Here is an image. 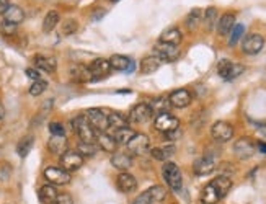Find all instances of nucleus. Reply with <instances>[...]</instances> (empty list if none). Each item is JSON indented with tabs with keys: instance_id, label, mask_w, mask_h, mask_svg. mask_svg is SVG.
<instances>
[{
	"instance_id": "53",
	"label": "nucleus",
	"mask_w": 266,
	"mask_h": 204,
	"mask_svg": "<svg viewBox=\"0 0 266 204\" xmlns=\"http://www.w3.org/2000/svg\"><path fill=\"white\" fill-rule=\"evenodd\" d=\"M3 118H5V108L3 104L0 103V121H3Z\"/></svg>"
},
{
	"instance_id": "44",
	"label": "nucleus",
	"mask_w": 266,
	"mask_h": 204,
	"mask_svg": "<svg viewBox=\"0 0 266 204\" xmlns=\"http://www.w3.org/2000/svg\"><path fill=\"white\" fill-rule=\"evenodd\" d=\"M0 31L5 34V36H12L17 33V25H12V23H8V22H3L0 23Z\"/></svg>"
},
{
	"instance_id": "6",
	"label": "nucleus",
	"mask_w": 266,
	"mask_h": 204,
	"mask_svg": "<svg viewBox=\"0 0 266 204\" xmlns=\"http://www.w3.org/2000/svg\"><path fill=\"white\" fill-rule=\"evenodd\" d=\"M257 152V145L250 137H240L235 144H233V154H235L240 160L252 159Z\"/></svg>"
},
{
	"instance_id": "11",
	"label": "nucleus",
	"mask_w": 266,
	"mask_h": 204,
	"mask_svg": "<svg viewBox=\"0 0 266 204\" xmlns=\"http://www.w3.org/2000/svg\"><path fill=\"white\" fill-rule=\"evenodd\" d=\"M83 165V157L75 150H67L61 155V167L66 171H75Z\"/></svg>"
},
{
	"instance_id": "4",
	"label": "nucleus",
	"mask_w": 266,
	"mask_h": 204,
	"mask_svg": "<svg viewBox=\"0 0 266 204\" xmlns=\"http://www.w3.org/2000/svg\"><path fill=\"white\" fill-rule=\"evenodd\" d=\"M44 178L48 180L49 185H56V186H62V185H69L72 176L69 171H66L62 167H48L43 171Z\"/></svg>"
},
{
	"instance_id": "12",
	"label": "nucleus",
	"mask_w": 266,
	"mask_h": 204,
	"mask_svg": "<svg viewBox=\"0 0 266 204\" xmlns=\"http://www.w3.org/2000/svg\"><path fill=\"white\" fill-rule=\"evenodd\" d=\"M150 147V140L145 134H134L128 142V152L131 155H144Z\"/></svg>"
},
{
	"instance_id": "13",
	"label": "nucleus",
	"mask_w": 266,
	"mask_h": 204,
	"mask_svg": "<svg viewBox=\"0 0 266 204\" xmlns=\"http://www.w3.org/2000/svg\"><path fill=\"white\" fill-rule=\"evenodd\" d=\"M263 46H265L263 36L258 34V33H252V34L245 36V39L242 43V49H243L245 54L253 56V54H258V52L263 49Z\"/></svg>"
},
{
	"instance_id": "8",
	"label": "nucleus",
	"mask_w": 266,
	"mask_h": 204,
	"mask_svg": "<svg viewBox=\"0 0 266 204\" xmlns=\"http://www.w3.org/2000/svg\"><path fill=\"white\" fill-rule=\"evenodd\" d=\"M211 136L214 140L217 142H229L233 137V128L232 124H229L227 121H217L212 124L211 128Z\"/></svg>"
},
{
	"instance_id": "21",
	"label": "nucleus",
	"mask_w": 266,
	"mask_h": 204,
	"mask_svg": "<svg viewBox=\"0 0 266 204\" xmlns=\"http://www.w3.org/2000/svg\"><path fill=\"white\" fill-rule=\"evenodd\" d=\"M67 147H69V142H67L66 136H51V139L48 140L49 152L54 155H62L67 152Z\"/></svg>"
},
{
	"instance_id": "18",
	"label": "nucleus",
	"mask_w": 266,
	"mask_h": 204,
	"mask_svg": "<svg viewBox=\"0 0 266 204\" xmlns=\"http://www.w3.org/2000/svg\"><path fill=\"white\" fill-rule=\"evenodd\" d=\"M95 142L98 145V149L105 150V152H108V154H113L118 147L116 139L113 137V134H108V133H98Z\"/></svg>"
},
{
	"instance_id": "26",
	"label": "nucleus",
	"mask_w": 266,
	"mask_h": 204,
	"mask_svg": "<svg viewBox=\"0 0 266 204\" xmlns=\"http://www.w3.org/2000/svg\"><path fill=\"white\" fill-rule=\"evenodd\" d=\"M134 64L133 59H129L126 56H121V54H114L111 56V59H109V66H111V69L114 70H119V72H126L129 70V67Z\"/></svg>"
},
{
	"instance_id": "40",
	"label": "nucleus",
	"mask_w": 266,
	"mask_h": 204,
	"mask_svg": "<svg viewBox=\"0 0 266 204\" xmlns=\"http://www.w3.org/2000/svg\"><path fill=\"white\" fill-rule=\"evenodd\" d=\"M82 157H93L98 152V145L97 144H88V142H80L79 144V150H77Z\"/></svg>"
},
{
	"instance_id": "39",
	"label": "nucleus",
	"mask_w": 266,
	"mask_h": 204,
	"mask_svg": "<svg viewBox=\"0 0 266 204\" xmlns=\"http://www.w3.org/2000/svg\"><path fill=\"white\" fill-rule=\"evenodd\" d=\"M214 25H217V10L214 7H209L204 12V26L206 30H212Z\"/></svg>"
},
{
	"instance_id": "24",
	"label": "nucleus",
	"mask_w": 266,
	"mask_h": 204,
	"mask_svg": "<svg viewBox=\"0 0 266 204\" xmlns=\"http://www.w3.org/2000/svg\"><path fill=\"white\" fill-rule=\"evenodd\" d=\"M235 26V15L233 13H224L217 22V31L221 36H227Z\"/></svg>"
},
{
	"instance_id": "38",
	"label": "nucleus",
	"mask_w": 266,
	"mask_h": 204,
	"mask_svg": "<svg viewBox=\"0 0 266 204\" xmlns=\"http://www.w3.org/2000/svg\"><path fill=\"white\" fill-rule=\"evenodd\" d=\"M147 193H149V196H150V200H152V203H162L166 198V190H165L164 186H160V185H155L152 188H149Z\"/></svg>"
},
{
	"instance_id": "5",
	"label": "nucleus",
	"mask_w": 266,
	"mask_h": 204,
	"mask_svg": "<svg viewBox=\"0 0 266 204\" xmlns=\"http://www.w3.org/2000/svg\"><path fill=\"white\" fill-rule=\"evenodd\" d=\"M245 70V67L242 64H235V62L229 61V59H222L219 61L217 64V74L221 75L224 80H233L238 75H242Z\"/></svg>"
},
{
	"instance_id": "19",
	"label": "nucleus",
	"mask_w": 266,
	"mask_h": 204,
	"mask_svg": "<svg viewBox=\"0 0 266 204\" xmlns=\"http://www.w3.org/2000/svg\"><path fill=\"white\" fill-rule=\"evenodd\" d=\"M70 77H72V80L77 82V83H87V82L93 80L90 69H88L87 66H83V64L72 66L70 67Z\"/></svg>"
},
{
	"instance_id": "23",
	"label": "nucleus",
	"mask_w": 266,
	"mask_h": 204,
	"mask_svg": "<svg viewBox=\"0 0 266 204\" xmlns=\"http://www.w3.org/2000/svg\"><path fill=\"white\" fill-rule=\"evenodd\" d=\"M111 164L114 169L126 171L133 167V155L129 152H116L111 157Z\"/></svg>"
},
{
	"instance_id": "10",
	"label": "nucleus",
	"mask_w": 266,
	"mask_h": 204,
	"mask_svg": "<svg viewBox=\"0 0 266 204\" xmlns=\"http://www.w3.org/2000/svg\"><path fill=\"white\" fill-rule=\"evenodd\" d=\"M154 56L160 59V62H173L180 57V49L176 46L159 43L154 48Z\"/></svg>"
},
{
	"instance_id": "15",
	"label": "nucleus",
	"mask_w": 266,
	"mask_h": 204,
	"mask_svg": "<svg viewBox=\"0 0 266 204\" xmlns=\"http://www.w3.org/2000/svg\"><path fill=\"white\" fill-rule=\"evenodd\" d=\"M168 102L173 108H186L191 104L193 97H191L190 92L185 90V88H180V90H175V92L170 93Z\"/></svg>"
},
{
	"instance_id": "50",
	"label": "nucleus",
	"mask_w": 266,
	"mask_h": 204,
	"mask_svg": "<svg viewBox=\"0 0 266 204\" xmlns=\"http://www.w3.org/2000/svg\"><path fill=\"white\" fill-rule=\"evenodd\" d=\"M8 7H10L8 0H0V15H3L5 12H7Z\"/></svg>"
},
{
	"instance_id": "32",
	"label": "nucleus",
	"mask_w": 266,
	"mask_h": 204,
	"mask_svg": "<svg viewBox=\"0 0 266 204\" xmlns=\"http://www.w3.org/2000/svg\"><path fill=\"white\" fill-rule=\"evenodd\" d=\"M33 144H34V136H31V134L23 136L17 144V154L20 157H27L30 154L31 147H33Z\"/></svg>"
},
{
	"instance_id": "25",
	"label": "nucleus",
	"mask_w": 266,
	"mask_h": 204,
	"mask_svg": "<svg viewBox=\"0 0 266 204\" xmlns=\"http://www.w3.org/2000/svg\"><path fill=\"white\" fill-rule=\"evenodd\" d=\"M175 145L173 144H165V145H159V147H154L150 150V155L154 157L155 160L160 162H166L170 157L175 155Z\"/></svg>"
},
{
	"instance_id": "33",
	"label": "nucleus",
	"mask_w": 266,
	"mask_h": 204,
	"mask_svg": "<svg viewBox=\"0 0 266 204\" xmlns=\"http://www.w3.org/2000/svg\"><path fill=\"white\" fill-rule=\"evenodd\" d=\"M59 23V13L56 10H51L48 12V15L44 17V22H43V31L44 33H49L56 28V25Z\"/></svg>"
},
{
	"instance_id": "29",
	"label": "nucleus",
	"mask_w": 266,
	"mask_h": 204,
	"mask_svg": "<svg viewBox=\"0 0 266 204\" xmlns=\"http://www.w3.org/2000/svg\"><path fill=\"white\" fill-rule=\"evenodd\" d=\"M160 64H162L160 59H157V57H155L154 54L144 57V59L140 61V74H144V75L154 74V72L159 70Z\"/></svg>"
},
{
	"instance_id": "52",
	"label": "nucleus",
	"mask_w": 266,
	"mask_h": 204,
	"mask_svg": "<svg viewBox=\"0 0 266 204\" xmlns=\"http://www.w3.org/2000/svg\"><path fill=\"white\" fill-rule=\"evenodd\" d=\"M103 15H105V10L101 8V12H95V15H93V20H98V18H101Z\"/></svg>"
},
{
	"instance_id": "47",
	"label": "nucleus",
	"mask_w": 266,
	"mask_h": 204,
	"mask_svg": "<svg viewBox=\"0 0 266 204\" xmlns=\"http://www.w3.org/2000/svg\"><path fill=\"white\" fill-rule=\"evenodd\" d=\"M53 204H74V200L69 196V195H66V193H62V195H57L56 198V201Z\"/></svg>"
},
{
	"instance_id": "48",
	"label": "nucleus",
	"mask_w": 266,
	"mask_h": 204,
	"mask_svg": "<svg viewBox=\"0 0 266 204\" xmlns=\"http://www.w3.org/2000/svg\"><path fill=\"white\" fill-rule=\"evenodd\" d=\"M180 128L178 129H175V131H171V133H168V134H165V137L168 139V140H175V139H178L180 137Z\"/></svg>"
},
{
	"instance_id": "35",
	"label": "nucleus",
	"mask_w": 266,
	"mask_h": 204,
	"mask_svg": "<svg viewBox=\"0 0 266 204\" xmlns=\"http://www.w3.org/2000/svg\"><path fill=\"white\" fill-rule=\"evenodd\" d=\"M134 131L133 129H129V128H123V129H119V131H114V134H113V137L116 139V142L118 144H124V145H128V142L134 137Z\"/></svg>"
},
{
	"instance_id": "1",
	"label": "nucleus",
	"mask_w": 266,
	"mask_h": 204,
	"mask_svg": "<svg viewBox=\"0 0 266 204\" xmlns=\"http://www.w3.org/2000/svg\"><path fill=\"white\" fill-rule=\"evenodd\" d=\"M162 176H164L166 185L170 186V190L180 191L183 186V176H181L178 165L173 162H165V165L162 167Z\"/></svg>"
},
{
	"instance_id": "36",
	"label": "nucleus",
	"mask_w": 266,
	"mask_h": 204,
	"mask_svg": "<svg viewBox=\"0 0 266 204\" xmlns=\"http://www.w3.org/2000/svg\"><path fill=\"white\" fill-rule=\"evenodd\" d=\"M212 183L216 185V188L219 191H221V195L222 198L227 195L229 191H231V188H232V180L229 178V176H217V178H214Z\"/></svg>"
},
{
	"instance_id": "2",
	"label": "nucleus",
	"mask_w": 266,
	"mask_h": 204,
	"mask_svg": "<svg viewBox=\"0 0 266 204\" xmlns=\"http://www.w3.org/2000/svg\"><path fill=\"white\" fill-rule=\"evenodd\" d=\"M74 129L75 133L79 134V137L82 142H88V144H95V139H97V131L92 128V124L87 121L85 116H77L74 121Z\"/></svg>"
},
{
	"instance_id": "42",
	"label": "nucleus",
	"mask_w": 266,
	"mask_h": 204,
	"mask_svg": "<svg viewBox=\"0 0 266 204\" xmlns=\"http://www.w3.org/2000/svg\"><path fill=\"white\" fill-rule=\"evenodd\" d=\"M46 88H48V82H44V80H34L33 82V85L30 87V95H33V97H38V95H41Z\"/></svg>"
},
{
	"instance_id": "17",
	"label": "nucleus",
	"mask_w": 266,
	"mask_h": 204,
	"mask_svg": "<svg viewBox=\"0 0 266 204\" xmlns=\"http://www.w3.org/2000/svg\"><path fill=\"white\" fill-rule=\"evenodd\" d=\"M116 188L121 193H133L137 188V180L131 173H128V171H123L116 178Z\"/></svg>"
},
{
	"instance_id": "14",
	"label": "nucleus",
	"mask_w": 266,
	"mask_h": 204,
	"mask_svg": "<svg viewBox=\"0 0 266 204\" xmlns=\"http://www.w3.org/2000/svg\"><path fill=\"white\" fill-rule=\"evenodd\" d=\"M193 170H195V173L200 175V176L209 175L216 170V159H214L212 155H202L195 162Z\"/></svg>"
},
{
	"instance_id": "28",
	"label": "nucleus",
	"mask_w": 266,
	"mask_h": 204,
	"mask_svg": "<svg viewBox=\"0 0 266 204\" xmlns=\"http://www.w3.org/2000/svg\"><path fill=\"white\" fill-rule=\"evenodd\" d=\"M181 39H183V36H181V31L178 28H168L160 34V43L165 44L178 46L181 43Z\"/></svg>"
},
{
	"instance_id": "16",
	"label": "nucleus",
	"mask_w": 266,
	"mask_h": 204,
	"mask_svg": "<svg viewBox=\"0 0 266 204\" xmlns=\"http://www.w3.org/2000/svg\"><path fill=\"white\" fill-rule=\"evenodd\" d=\"M88 69H90V72H92L93 80H98V78H103V77H106L109 74V70H111V66H109V61L100 57V59L93 61L92 64L88 66Z\"/></svg>"
},
{
	"instance_id": "54",
	"label": "nucleus",
	"mask_w": 266,
	"mask_h": 204,
	"mask_svg": "<svg viewBox=\"0 0 266 204\" xmlns=\"http://www.w3.org/2000/svg\"><path fill=\"white\" fill-rule=\"evenodd\" d=\"M258 131H260V133H262L263 136H266V124H263L262 128H258Z\"/></svg>"
},
{
	"instance_id": "34",
	"label": "nucleus",
	"mask_w": 266,
	"mask_h": 204,
	"mask_svg": "<svg viewBox=\"0 0 266 204\" xmlns=\"http://www.w3.org/2000/svg\"><path fill=\"white\" fill-rule=\"evenodd\" d=\"M150 109H152V113H157V114H162V113H168V109H170V102H168V98H157V100H154L152 103L149 104Z\"/></svg>"
},
{
	"instance_id": "9",
	"label": "nucleus",
	"mask_w": 266,
	"mask_h": 204,
	"mask_svg": "<svg viewBox=\"0 0 266 204\" xmlns=\"http://www.w3.org/2000/svg\"><path fill=\"white\" fill-rule=\"evenodd\" d=\"M152 109H150L149 104L145 103H139L129 111L128 114V123H134V124H142L147 123L150 118H152Z\"/></svg>"
},
{
	"instance_id": "37",
	"label": "nucleus",
	"mask_w": 266,
	"mask_h": 204,
	"mask_svg": "<svg viewBox=\"0 0 266 204\" xmlns=\"http://www.w3.org/2000/svg\"><path fill=\"white\" fill-rule=\"evenodd\" d=\"M201 18H202V13L200 8H193L190 15L186 17V26L188 30H196L198 25L201 23Z\"/></svg>"
},
{
	"instance_id": "45",
	"label": "nucleus",
	"mask_w": 266,
	"mask_h": 204,
	"mask_svg": "<svg viewBox=\"0 0 266 204\" xmlns=\"http://www.w3.org/2000/svg\"><path fill=\"white\" fill-rule=\"evenodd\" d=\"M49 131H51V134H53V136H64V126H62L61 123L53 121L49 124Z\"/></svg>"
},
{
	"instance_id": "51",
	"label": "nucleus",
	"mask_w": 266,
	"mask_h": 204,
	"mask_svg": "<svg viewBox=\"0 0 266 204\" xmlns=\"http://www.w3.org/2000/svg\"><path fill=\"white\" fill-rule=\"evenodd\" d=\"M257 149H258L262 154H265V155H266V142H262V140H260V142L257 144Z\"/></svg>"
},
{
	"instance_id": "7",
	"label": "nucleus",
	"mask_w": 266,
	"mask_h": 204,
	"mask_svg": "<svg viewBox=\"0 0 266 204\" xmlns=\"http://www.w3.org/2000/svg\"><path fill=\"white\" fill-rule=\"evenodd\" d=\"M154 126L157 131H160V133L168 134L171 131L180 128V121L178 118L171 116L170 113H162V114H157V118H155L154 121Z\"/></svg>"
},
{
	"instance_id": "31",
	"label": "nucleus",
	"mask_w": 266,
	"mask_h": 204,
	"mask_svg": "<svg viewBox=\"0 0 266 204\" xmlns=\"http://www.w3.org/2000/svg\"><path fill=\"white\" fill-rule=\"evenodd\" d=\"M123 128H128V118L123 116L121 113H109L108 114V129L119 131Z\"/></svg>"
},
{
	"instance_id": "30",
	"label": "nucleus",
	"mask_w": 266,
	"mask_h": 204,
	"mask_svg": "<svg viewBox=\"0 0 266 204\" xmlns=\"http://www.w3.org/2000/svg\"><path fill=\"white\" fill-rule=\"evenodd\" d=\"M38 195H39V201L43 204H53L59 193H57L54 185H44V186L39 188Z\"/></svg>"
},
{
	"instance_id": "49",
	"label": "nucleus",
	"mask_w": 266,
	"mask_h": 204,
	"mask_svg": "<svg viewBox=\"0 0 266 204\" xmlns=\"http://www.w3.org/2000/svg\"><path fill=\"white\" fill-rule=\"evenodd\" d=\"M27 75L30 77V78H33V80H39V72L36 70V69H27Z\"/></svg>"
},
{
	"instance_id": "43",
	"label": "nucleus",
	"mask_w": 266,
	"mask_h": 204,
	"mask_svg": "<svg viewBox=\"0 0 266 204\" xmlns=\"http://www.w3.org/2000/svg\"><path fill=\"white\" fill-rule=\"evenodd\" d=\"M243 31H245V26L243 25H235V26H233V30L231 31V39H229V44L235 46L237 41L243 36Z\"/></svg>"
},
{
	"instance_id": "27",
	"label": "nucleus",
	"mask_w": 266,
	"mask_h": 204,
	"mask_svg": "<svg viewBox=\"0 0 266 204\" xmlns=\"http://www.w3.org/2000/svg\"><path fill=\"white\" fill-rule=\"evenodd\" d=\"M3 20L18 26L25 20V12L18 7V5H10V7L7 8V12L3 13Z\"/></svg>"
},
{
	"instance_id": "22",
	"label": "nucleus",
	"mask_w": 266,
	"mask_h": 204,
	"mask_svg": "<svg viewBox=\"0 0 266 204\" xmlns=\"http://www.w3.org/2000/svg\"><path fill=\"white\" fill-rule=\"evenodd\" d=\"M33 62H34V66L38 67V69L48 72V74H53V72L57 69V62H56L54 57H51V56L36 54L33 57Z\"/></svg>"
},
{
	"instance_id": "46",
	"label": "nucleus",
	"mask_w": 266,
	"mask_h": 204,
	"mask_svg": "<svg viewBox=\"0 0 266 204\" xmlns=\"http://www.w3.org/2000/svg\"><path fill=\"white\" fill-rule=\"evenodd\" d=\"M133 204H152V200H150L149 193L144 191L142 195H139L137 198H135V200L133 201Z\"/></svg>"
},
{
	"instance_id": "55",
	"label": "nucleus",
	"mask_w": 266,
	"mask_h": 204,
	"mask_svg": "<svg viewBox=\"0 0 266 204\" xmlns=\"http://www.w3.org/2000/svg\"><path fill=\"white\" fill-rule=\"evenodd\" d=\"M111 2H113V3H116V2H119V0H111Z\"/></svg>"
},
{
	"instance_id": "41",
	"label": "nucleus",
	"mask_w": 266,
	"mask_h": 204,
	"mask_svg": "<svg viewBox=\"0 0 266 204\" xmlns=\"http://www.w3.org/2000/svg\"><path fill=\"white\" fill-rule=\"evenodd\" d=\"M77 30H79V23H77L75 20H72V18L66 20V22L62 23V26H61V33L64 34V36H70V34H74Z\"/></svg>"
},
{
	"instance_id": "20",
	"label": "nucleus",
	"mask_w": 266,
	"mask_h": 204,
	"mask_svg": "<svg viewBox=\"0 0 266 204\" xmlns=\"http://www.w3.org/2000/svg\"><path fill=\"white\" fill-rule=\"evenodd\" d=\"M221 200H222L221 191L217 190L212 181L209 183V185H206L204 190L201 191V203L202 204H217Z\"/></svg>"
},
{
	"instance_id": "3",
	"label": "nucleus",
	"mask_w": 266,
	"mask_h": 204,
	"mask_svg": "<svg viewBox=\"0 0 266 204\" xmlns=\"http://www.w3.org/2000/svg\"><path fill=\"white\" fill-rule=\"evenodd\" d=\"M87 118V121L92 124V128L97 133H106L108 131V114L100 108H90L87 109V113L83 114Z\"/></svg>"
}]
</instances>
